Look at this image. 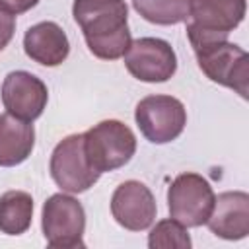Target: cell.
<instances>
[{
  "mask_svg": "<svg viewBox=\"0 0 249 249\" xmlns=\"http://www.w3.org/2000/svg\"><path fill=\"white\" fill-rule=\"evenodd\" d=\"M72 16L93 56L101 60L124 56L132 41L124 0H74Z\"/></svg>",
  "mask_w": 249,
  "mask_h": 249,
  "instance_id": "1",
  "label": "cell"
},
{
  "mask_svg": "<svg viewBox=\"0 0 249 249\" xmlns=\"http://www.w3.org/2000/svg\"><path fill=\"white\" fill-rule=\"evenodd\" d=\"M198 68L214 84L226 86L247 99L249 93V54L228 39L191 41Z\"/></svg>",
  "mask_w": 249,
  "mask_h": 249,
  "instance_id": "2",
  "label": "cell"
},
{
  "mask_svg": "<svg viewBox=\"0 0 249 249\" xmlns=\"http://www.w3.org/2000/svg\"><path fill=\"white\" fill-rule=\"evenodd\" d=\"M84 152L95 171H115L132 160L136 136L124 123L107 119L84 132Z\"/></svg>",
  "mask_w": 249,
  "mask_h": 249,
  "instance_id": "3",
  "label": "cell"
},
{
  "mask_svg": "<svg viewBox=\"0 0 249 249\" xmlns=\"http://www.w3.org/2000/svg\"><path fill=\"white\" fill-rule=\"evenodd\" d=\"M41 228L47 243L58 249L84 247L86 212L78 198L56 193L43 204Z\"/></svg>",
  "mask_w": 249,
  "mask_h": 249,
  "instance_id": "4",
  "label": "cell"
},
{
  "mask_svg": "<svg viewBox=\"0 0 249 249\" xmlns=\"http://www.w3.org/2000/svg\"><path fill=\"white\" fill-rule=\"evenodd\" d=\"M216 195L210 183L198 173H181L167 189L169 216L185 228H198L206 224Z\"/></svg>",
  "mask_w": 249,
  "mask_h": 249,
  "instance_id": "5",
  "label": "cell"
},
{
  "mask_svg": "<svg viewBox=\"0 0 249 249\" xmlns=\"http://www.w3.org/2000/svg\"><path fill=\"white\" fill-rule=\"evenodd\" d=\"M134 119L148 142L167 144L185 130L187 111L177 97L156 93L138 101Z\"/></svg>",
  "mask_w": 249,
  "mask_h": 249,
  "instance_id": "6",
  "label": "cell"
},
{
  "mask_svg": "<svg viewBox=\"0 0 249 249\" xmlns=\"http://www.w3.org/2000/svg\"><path fill=\"white\" fill-rule=\"evenodd\" d=\"M51 177L53 181L66 193L78 195L86 193L89 187H93L99 179V171H95L84 152V134H70L62 138L49 161Z\"/></svg>",
  "mask_w": 249,
  "mask_h": 249,
  "instance_id": "7",
  "label": "cell"
},
{
  "mask_svg": "<svg viewBox=\"0 0 249 249\" xmlns=\"http://www.w3.org/2000/svg\"><path fill=\"white\" fill-rule=\"evenodd\" d=\"M247 0H191V23H187L189 41L228 39L243 21Z\"/></svg>",
  "mask_w": 249,
  "mask_h": 249,
  "instance_id": "8",
  "label": "cell"
},
{
  "mask_svg": "<svg viewBox=\"0 0 249 249\" xmlns=\"http://www.w3.org/2000/svg\"><path fill=\"white\" fill-rule=\"evenodd\" d=\"M126 70L140 82L161 84L177 70V56L173 47L158 37H140L130 41L124 53Z\"/></svg>",
  "mask_w": 249,
  "mask_h": 249,
  "instance_id": "9",
  "label": "cell"
},
{
  "mask_svg": "<svg viewBox=\"0 0 249 249\" xmlns=\"http://www.w3.org/2000/svg\"><path fill=\"white\" fill-rule=\"evenodd\" d=\"M0 95L4 109L10 115L29 123L43 115L49 101V89L45 82L25 70H14L4 78Z\"/></svg>",
  "mask_w": 249,
  "mask_h": 249,
  "instance_id": "10",
  "label": "cell"
},
{
  "mask_svg": "<svg viewBox=\"0 0 249 249\" xmlns=\"http://www.w3.org/2000/svg\"><path fill=\"white\" fill-rule=\"evenodd\" d=\"M156 198L140 181L121 183L111 196V214L119 226L130 231H144L156 220Z\"/></svg>",
  "mask_w": 249,
  "mask_h": 249,
  "instance_id": "11",
  "label": "cell"
},
{
  "mask_svg": "<svg viewBox=\"0 0 249 249\" xmlns=\"http://www.w3.org/2000/svg\"><path fill=\"white\" fill-rule=\"evenodd\" d=\"M210 231L222 239H243L249 233V195L243 191H226L216 196L214 208L206 220Z\"/></svg>",
  "mask_w": 249,
  "mask_h": 249,
  "instance_id": "12",
  "label": "cell"
},
{
  "mask_svg": "<svg viewBox=\"0 0 249 249\" xmlns=\"http://www.w3.org/2000/svg\"><path fill=\"white\" fill-rule=\"evenodd\" d=\"M25 54L43 66H58L68 58L70 41L64 29L54 21H41L31 25L23 35Z\"/></svg>",
  "mask_w": 249,
  "mask_h": 249,
  "instance_id": "13",
  "label": "cell"
},
{
  "mask_svg": "<svg viewBox=\"0 0 249 249\" xmlns=\"http://www.w3.org/2000/svg\"><path fill=\"white\" fill-rule=\"evenodd\" d=\"M35 146V128L29 121L10 113L0 115V167L23 163Z\"/></svg>",
  "mask_w": 249,
  "mask_h": 249,
  "instance_id": "14",
  "label": "cell"
},
{
  "mask_svg": "<svg viewBox=\"0 0 249 249\" xmlns=\"http://www.w3.org/2000/svg\"><path fill=\"white\" fill-rule=\"evenodd\" d=\"M33 220V198L25 191H6L0 196V231L19 235L29 230Z\"/></svg>",
  "mask_w": 249,
  "mask_h": 249,
  "instance_id": "15",
  "label": "cell"
},
{
  "mask_svg": "<svg viewBox=\"0 0 249 249\" xmlns=\"http://www.w3.org/2000/svg\"><path fill=\"white\" fill-rule=\"evenodd\" d=\"M132 8L150 23L177 25L187 21L191 0H132Z\"/></svg>",
  "mask_w": 249,
  "mask_h": 249,
  "instance_id": "16",
  "label": "cell"
},
{
  "mask_svg": "<svg viewBox=\"0 0 249 249\" xmlns=\"http://www.w3.org/2000/svg\"><path fill=\"white\" fill-rule=\"evenodd\" d=\"M193 245L191 235L183 224H179L173 218L160 220L150 235H148V247L150 249H189Z\"/></svg>",
  "mask_w": 249,
  "mask_h": 249,
  "instance_id": "17",
  "label": "cell"
},
{
  "mask_svg": "<svg viewBox=\"0 0 249 249\" xmlns=\"http://www.w3.org/2000/svg\"><path fill=\"white\" fill-rule=\"evenodd\" d=\"M16 31V19L10 12H6L4 8H0V51H4L8 47V43L12 41Z\"/></svg>",
  "mask_w": 249,
  "mask_h": 249,
  "instance_id": "18",
  "label": "cell"
},
{
  "mask_svg": "<svg viewBox=\"0 0 249 249\" xmlns=\"http://www.w3.org/2000/svg\"><path fill=\"white\" fill-rule=\"evenodd\" d=\"M37 4H39V0H0V8H4L6 12H10L12 16L25 14L31 8H35Z\"/></svg>",
  "mask_w": 249,
  "mask_h": 249,
  "instance_id": "19",
  "label": "cell"
}]
</instances>
